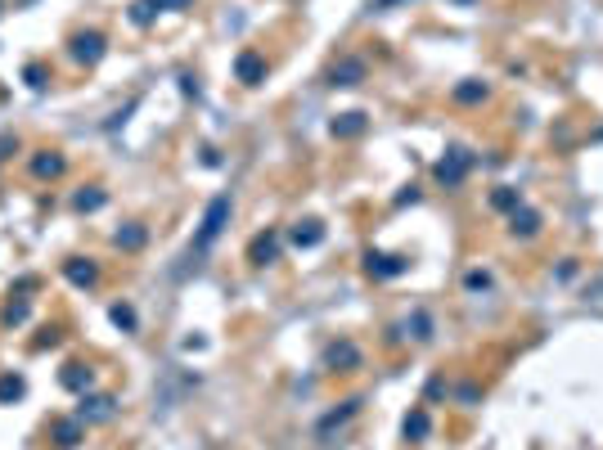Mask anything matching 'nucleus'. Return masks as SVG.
<instances>
[{"instance_id": "1a4fd4ad", "label": "nucleus", "mask_w": 603, "mask_h": 450, "mask_svg": "<svg viewBox=\"0 0 603 450\" xmlns=\"http://www.w3.org/2000/svg\"><path fill=\"white\" fill-rule=\"evenodd\" d=\"M320 239H324V230H320L315 221H302L298 230H293V243H298V248H315Z\"/></svg>"}, {"instance_id": "412c9836", "label": "nucleus", "mask_w": 603, "mask_h": 450, "mask_svg": "<svg viewBox=\"0 0 603 450\" xmlns=\"http://www.w3.org/2000/svg\"><path fill=\"white\" fill-rule=\"evenodd\" d=\"M104 203V194H77V208L86 212V208H100Z\"/></svg>"}, {"instance_id": "39448f33", "label": "nucleus", "mask_w": 603, "mask_h": 450, "mask_svg": "<svg viewBox=\"0 0 603 450\" xmlns=\"http://www.w3.org/2000/svg\"><path fill=\"white\" fill-rule=\"evenodd\" d=\"M365 266H369V275H378V279H392V275L410 271V261H405V257H383V252H369Z\"/></svg>"}, {"instance_id": "4be33fe9", "label": "nucleus", "mask_w": 603, "mask_h": 450, "mask_svg": "<svg viewBox=\"0 0 603 450\" xmlns=\"http://www.w3.org/2000/svg\"><path fill=\"white\" fill-rule=\"evenodd\" d=\"M496 208H518V194H513V189H500V194H496Z\"/></svg>"}, {"instance_id": "ddd939ff", "label": "nucleus", "mask_w": 603, "mask_h": 450, "mask_svg": "<svg viewBox=\"0 0 603 450\" xmlns=\"http://www.w3.org/2000/svg\"><path fill=\"white\" fill-rule=\"evenodd\" d=\"M32 172H36V176H59V172H64V158H59V153H45V158H36V162H32Z\"/></svg>"}, {"instance_id": "aec40b11", "label": "nucleus", "mask_w": 603, "mask_h": 450, "mask_svg": "<svg viewBox=\"0 0 603 450\" xmlns=\"http://www.w3.org/2000/svg\"><path fill=\"white\" fill-rule=\"evenodd\" d=\"M113 320L122 324V329H135V315H131V307H113Z\"/></svg>"}, {"instance_id": "f8f14e48", "label": "nucleus", "mask_w": 603, "mask_h": 450, "mask_svg": "<svg viewBox=\"0 0 603 450\" xmlns=\"http://www.w3.org/2000/svg\"><path fill=\"white\" fill-rule=\"evenodd\" d=\"M64 271H68L72 284H95V279H100V271H95V266H81V261H68Z\"/></svg>"}, {"instance_id": "f257e3e1", "label": "nucleus", "mask_w": 603, "mask_h": 450, "mask_svg": "<svg viewBox=\"0 0 603 450\" xmlns=\"http://www.w3.org/2000/svg\"><path fill=\"white\" fill-rule=\"evenodd\" d=\"M226 221H230V199H226V194H221V199H212V208H207L203 225H199V235H194V252L212 248V243H216V235H221V230H226Z\"/></svg>"}, {"instance_id": "6e6552de", "label": "nucleus", "mask_w": 603, "mask_h": 450, "mask_svg": "<svg viewBox=\"0 0 603 450\" xmlns=\"http://www.w3.org/2000/svg\"><path fill=\"white\" fill-rule=\"evenodd\" d=\"M235 68H239V77L248 81V86H257V81H266V64H262L257 54H239V64H235Z\"/></svg>"}, {"instance_id": "7ed1b4c3", "label": "nucleus", "mask_w": 603, "mask_h": 450, "mask_svg": "<svg viewBox=\"0 0 603 450\" xmlns=\"http://www.w3.org/2000/svg\"><path fill=\"white\" fill-rule=\"evenodd\" d=\"M72 59H77V64H100V59H104V36L100 32L72 36Z\"/></svg>"}, {"instance_id": "a211bd4d", "label": "nucleus", "mask_w": 603, "mask_h": 450, "mask_svg": "<svg viewBox=\"0 0 603 450\" xmlns=\"http://www.w3.org/2000/svg\"><path fill=\"white\" fill-rule=\"evenodd\" d=\"M64 383H68V387H81V383H90V369L81 374V365H72V369L64 374Z\"/></svg>"}, {"instance_id": "20e7f679", "label": "nucleus", "mask_w": 603, "mask_h": 450, "mask_svg": "<svg viewBox=\"0 0 603 450\" xmlns=\"http://www.w3.org/2000/svg\"><path fill=\"white\" fill-rule=\"evenodd\" d=\"M365 81V59H342L329 72V86H361Z\"/></svg>"}, {"instance_id": "5701e85b", "label": "nucleus", "mask_w": 603, "mask_h": 450, "mask_svg": "<svg viewBox=\"0 0 603 450\" xmlns=\"http://www.w3.org/2000/svg\"><path fill=\"white\" fill-rule=\"evenodd\" d=\"M18 392H23L18 379H0V396H18Z\"/></svg>"}, {"instance_id": "4468645a", "label": "nucleus", "mask_w": 603, "mask_h": 450, "mask_svg": "<svg viewBox=\"0 0 603 450\" xmlns=\"http://www.w3.org/2000/svg\"><path fill=\"white\" fill-rule=\"evenodd\" d=\"M356 410H361V396H356V401H347V405H342V410H334V415H329L324 423H320V432H329V428H334V423H342V419H351V415H356Z\"/></svg>"}, {"instance_id": "423d86ee", "label": "nucleus", "mask_w": 603, "mask_h": 450, "mask_svg": "<svg viewBox=\"0 0 603 450\" xmlns=\"http://www.w3.org/2000/svg\"><path fill=\"white\" fill-rule=\"evenodd\" d=\"M509 230H513V235H522V239H532L536 230H540V216H536L532 208H522V203H518V208H513V216H509Z\"/></svg>"}, {"instance_id": "dca6fc26", "label": "nucleus", "mask_w": 603, "mask_h": 450, "mask_svg": "<svg viewBox=\"0 0 603 450\" xmlns=\"http://www.w3.org/2000/svg\"><path fill=\"white\" fill-rule=\"evenodd\" d=\"M153 14H158V0H140V5L131 9V18H135V23H149Z\"/></svg>"}, {"instance_id": "9d476101", "label": "nucleus", "mask_w": 603, "mask_h": 450, "mask_svg": "<svg viewBox=\"0 0 603 450\" xmlns=\"http://www.w3.org/2000/svg\"><path fill=\"white\" fill-rule=\"evenodd\" d=\"M365 131V113H342L334 122V136H361Z\"/></svg>"}, {"instance_id": "b1692460", "label": "nucleus", "mask_w": 603, "mask_h": 450, "mask_svg": "<svg viewBox=\"0 0 603 450\" xmlns=\"http://www.w3.org/2000/svg\"><path fill=\"white\" fill-rule=\"evenodd\" d=\"M77 442V428H72V423H64V428H59V446H72Z\"/></svg>"}, {"instance_id": "f03ea898", "label": "nucleus", "mask_w": 603, "mask_h": 450, "mask_svg": "<svg viewBox=\"0 0 603 450\" xmlns=\"http://www.w3.org/2000/svg\"><path fill=\"white\" fill-rule=\"evenodd\" d=\"M469 167H473V158L464 153V149H455V153H446V158L437 162V180H441V185H459Z\"/></svg>"}, {"instance_id": "f3484780", "label": "nucleus", "mask_w": 603, "mask_h": 450, "mask_svg": "<svg viewBox=\"0 0 603 450\" xmlns=\"http://www.w3.org/2000/svg\"><path fill=\"white\" fill-rule=\"evenodd\" d=\"M144 243V230H127V235H117V248H140Z\"/></svg>"}, {"instance_id": "6ab92c4d", "label": "nucleus", "mask_w": 603, "mask_h": 450, "mask_svg": "<svg viewBox=\"0 0 603 450\" xmlns=\"http://www.w3.org/2000/svg\"><path fill=\"white\" fill-rule=\"evenodd\" d=\"M455 95H459L464 104H473V100H486V90H482V86H459Z\"/></svg>"}, {"instance_id": "2eb2a0df", "label": "nucleus", "mask_w": 603, "mask_h": 450, "mask_svg": "<svg viewBox=\"0 0 603 450\" xmlns=\"http://www.w3.org/2000/svg\"><path fill=\"white\" fill-rule=\"evenodd\" d=\"M428 428H433V423H428L423 410H414V415L405 419V437H428Z\"/></svg>"}, {"instance_id": "393cba45", "label": "nucleus", "mask_w": 603, "mask_h": 450, "mask_svg": "<svg viewBox=\"0 0 603 450\" xmlns=\"http://www.w3.org/2000/svg\"><path fill=\"white\" fill-rule=\"evenodd\" d=\"M189 0H158V9H185Z\"/></svg>"}, {"instance_id": "9b49d317", "label": "nucleus", "mask_w": 603, "mask_h": 450, "mask_svg": "<svg viewBox=\"0 0 603 450\" xmlns=\"http://www.w3.org/2000/svg\"><path fill=\"white\" fill-rule=\"evenodd\" d=\"M324 360H329V365H361V351H356L351 343H342V347H329Z\"/></svg>"}, {"instance_id": "0eeeda50", "label": "nucleus", "mask_w": 603, "mask_h": 450, "mask_svg": "<svg viewBox=\"0 0 603 450\" xmlns=\"http://www.w3.org/2000/svg\"><path fill=\"white\" fill-rule=\"evenodd\" d=\"M275 252H279V239H275V235H257L252 248H248V257H252L257 266H266V261H275Z\"/></svg>"}]
</instances>
